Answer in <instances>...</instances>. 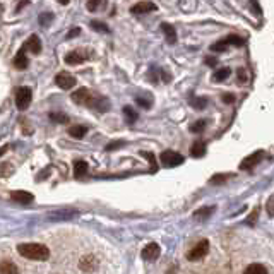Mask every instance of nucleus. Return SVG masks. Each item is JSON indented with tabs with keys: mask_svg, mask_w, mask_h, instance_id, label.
I'll return each mask as SVG.
<instances>
[{
	"mask_svg": "<svg viewBox=\"0 0 274 274\" xmlns=\"http://www.w3.org/2000/svg\"><path fill=\"white\" fill-rule=\"evenodd\" d=\"M206 65H209V67H216L218 60L214 57H206Z\"/></svg>",
	"mask_w": 274,
	"mask_h": 274,
	"instance_id": "33",
	"label": "nucleus"
},
{
	"mask_svg": "<svg viewBox=\"0 0 274 274\" xmlns=\"http://www.w3.org/2000/svg\"><path fill=\"white\" fill-rule=\"evenodd\" d=\"M224 40H226V43L231 45V47H244V45H245L244 38L237 36V34H230V36H226Z\"/></svg>",
	"mask_w": 274,
	"mask_h": 274,
	"instance_id": "21",
	"label": "nucleus"
},
{
	"mask_svg": "<svg viewBox=\"0 0 274 274\" xmlns=\"http://www.w3.org/2000/svg\"><path fill=\"white\" fill-rule=\"evenodd\" d=\"M204 127H206V120H197L196 124H192V127H190V130H192V132H202L204 130Z\"/></svg>",
	"mask_w": 274,
	"mask_h": 274,
	"instance_id": "29",
	"label": "nucleus"
},
{
	"mask_svg": "<svg viewBox=\"0 0 274 274\" xmlns=\"http://www.w3.org/2000/svg\"><path fill=\"white\" fill-rule=\"evenodd\" d=\"M27 3H29V0H21V2H19V5L16 7V12H19L21 9H24V7H26Z\"/></svg>",
	"mask_w": 274,
	"mask_h": 274,
	"instance_id": "36",
	"label": "nucleus"
},
{
	"mask_svg": "<svg viewBox=\"0 0 274 274\" xmlns=\"http://www.w3.org/2000/svg\"><path fill=\"white\" fill-rule=\"evenodd\" d=\"M223 101L226 103V105H231V103H235V95H231V93H226V95H223Z\"/></svg>",
	"mask_w": 274,
	"mask_h": 274,
	"instance_id": "32",
	"label": "nucleus"
},
{
	"mask_svg": "<svg viewBox=\"0 0 274 274\" xmlns=\"http://www.w3.org/2000/svg\"><path fill=\"white\" fill-rule=\"evenodd\" d=\"M159 159H161V163L166 166V168H173V166H178V165H182L183 163V156L178 154V152H175V151L161 152Z\"/></svg>",
	"mask_w": 274,
	"mask_h": 274,
	"instance_id": "4",
	"label": "nucleus"
},
{
	"mask_svg": "<svg viewBox=\"0 0 274 274\" xmlns=\"http://www.w3.org/2000/svg\"><path fill=\"white\" fill-rule=\"evenodd\" d=\"M156 9H158V7H156V3H152V2H139V3H136V5L130 7V12L132 14H148Z\"/></svg>",
	"mask_w": 274,
	"mask_h": 274,
	"instance_id": "10",
	"label": "nucleus"
},
{
	"mask_svg": "<svg viewBox=\"0 0 274 274\" xmlns=\"http://www.w3.org/2000/svg\"><path fill=\"white\" fill-rule=\"evenodd\" d=\"M190 154H192L194 158H202V156L206 154V142L204 141L194 142L192 148H190Z\"/></svg>",
	"mask_w": 274,
	"mask_h": 274,
	"instance_id": "14",
	"label": "nucleus"
},
{
	"mask_svg": "<svg viewBox=\"0 0 274 274\" xmlns=\"http://www.w3.org/2000/svg\"><path fill=\"white\" fill-rule=\"evenodd\" d=\"M0 12H2V5H0Z\"/></svg>",
	"mask_w": 274,
	"mask_h": 274,
	"instance_id": "41",
	"label": "nucleus"
},
{
	"mask_svg": "<svg viewBox=\"0 0 274 274\" xmlns=\"http://www.w3.org/2000/svg\"><path fill=\"white\" fill-rule=\"evenodd\" d=\"M12 197L14 200H17V202H23V204H26V202H31L33 200V196H31L29 192H23V190H17V192H12Z\"/></svg>",
	"mask_w": 274,
	"mask_h": 274,
	"instance_id": "16",
	"label": "nucleus"
},
{
	"mask_svg": "<svg viewBox=\"0 0 274 274\" xmlns=\"http://www.w3.org/2000/svg\"><path fill=\"white\" fill-rule=\"evenodd\" d=\"M161 31L166 38V43L168 45H175L176 43V31L175 27L172 26L170 23H161Z\"/></svg>",
	"mask_w": 274,
	"mask_h": 274,
	"instance_id": "11",
	"label": "nucleus"
},
{
	"mask_svg": "<svg viewBox=\"0 0 274 274\" xmlns=\"http://www.w3.org/2000/svg\"><path fill=\"white\" fill-rule=\"evenodd\" d=\"M230 74H231V69H228V67L218 69V71L213 74V81H216V82H223V81H226V79L230 77Z\"/></svg>",
	"mask_w": 274,
	"mask_h": 274,
	"instance_id": "15",
	"label": "nucleus"
},
{
	"mask_svg": "<svg viewBox=\"0 0 274 274\" xmlns=\"http://www.w3.org/2000/svg\"><path fill=\"white\" fill-rule=\"evenodd\" d=\"M7 151V148H2V149H0V156H2L3 154V152H5Z\"/></svg>",
	"mask_w": 274,
	"mask_h": 274,
	"instance_id": "40",
	"label": "nucleus"
},
{
	"mask_svg": "<svg viewBox=\"0 0 274 274\" xmlns=\"http://www.w3.org/2000/svg\"><path fill=\"white\" fill-rule=\"evenodd\" d=\"M38 21H40V24H41L43 27H48L51 23H53V14H51V12L40 14V19H38Z\"/></svg>",
	"mask_w": 274,
	"mask_h": 274,
	"instance_id": "24",
	"label": "nucleus"
},
{
	"mask_svg": "<svg viewBox=\"0 0 274 274\" xmlns=\"http://www.w3.org/2000/svg\"><path fill=\"white\" fill-rule=\"evenodd\" d=\"M91 27L95 31H98V33H110V27H108V24H105V23H101V21H91Z\"/></svg>",
	"mask_w": 274,
	"mask_h": 274,
	"instance_id": "23",
	"label": "nucleus"
},
{
	"mask_svg": "<svg viewBox=\"0 0 274 274\" xmlns=\"http://www.w3.org/2000/svg\"><path fill=\"white\" fill-rule=\"evenodd\" d=\"M86 132H88V129H86L84 125H74L69 129V134H71V137H75V139H82L86 136Z\"/></svg>",
	"mask_w": 274,
	"mask_h": 274,
	"instance_id": "18",
	"label": "nucleus"
},
{
	"mask_svg": "<svg viewBox=\"0 0 274 274\" xmlns=\"http://www.w3.org/2000/svg\"><path fill=\"white\" fill-rule=\"evenodd\" d=\"M136 101H137V105H139V106H142V108H146V110L151 108V101H148V100H144V98H137Z\"/></svg>",
	"mask_w": 274,
	"mask_h": 274,
	"instance_id": "31",
	"label": "nucleus"
},
{
	"mask_svg": "<svg viewBox=\"0 0 274 274\" xmlns=\"http://www.w3.org/2000/svg\"><path fill=\"white\" fill-rule=\"evenodd\" d=\"M72 100H74L75 105L91 106V108L98 110V112H106V110H108V101H106V98L93 95V93L86 88H81L72 93Z\"/></svg>",
	"mask_w": 274,
	"mask_h": 274,
	"instance_id": "1",
	"label": "nucleus"
},
{
	"mask_svg": "<svg viewBox=\"0 0 274 274\" xmlns=\"http://www.w3.org/2000/svg\"><path fill=\"white\" fill-rule=\"evenodd\" d=\"M244 274H268V269H266L262 264H250L244 271Z\"/></svg>",
	"mask_w": 274,
	"mask_h": 274,
	"instance_id": "19",
	"label": "nucleus"
},
{
	"mask_svg": "<svg viewBox=\"0 0 274 274\" xmlns=\"http://www.w3.org/2000/svg\"><path fill=\"white\" fill-rule=\"evenodd\" d=\"M26 45H23L21 47V50L17 51L16 58H14V65H16L17 69H21V71H24V69L27 67V58H26Z\"/></svg>",
	"mask_w": 274,
	"mask_h": 274,
	"instance_id": "12",
	"label": "nucleus"
},
{
	"mask_svg": "<svg viewBox=\"0 0 274 274\" xmlns=\"http://www.w3.org/2000/svg\"><path fill=\"white\" fill-rule=\"evenodd\" d=\"M159 245L158 244H148L144 249H142V257L146 261H154V259L159 257Z\"/></svg>",
	"mask_w": 274,
	"mask_h": 274,
	"instance_id": "9",
	"label": "nucleus"
},
{
	"mask_svg": "<svg viewBox=\"0 0 274 274\" xmlns=\"http://www.w3.org/2000/svg\"><path fill=\"white\" fill-rule=\"evenodd\" d=\"M190 105L197 110H204L206 108V105H207V98H194L192 101H190Z\"/></svg>",
	"mask_w": 274,
	"mask_h": 274,
	"instance_id": "28",
	"label": "nucleus"
},
{
	"mask_svg": "<svg viewBox=\"0 0 274 274\" xmlns=\"http://www.w3.org/2000/svg\"><path fill=\"white\" fill-rule=\"evenodd\" d=\"M58 3H62V5H67L69 2H71V0H57Z\"/></svg>",
	"mask_w": 274,
	"mask_h": 274,
	"instance_id": "38",
	"label": "nucleus"
},
{
	"mask_svg": "<svg viewBox=\"0 0 274 274\" xmlns=\"http://www.w3.org/2000/svg\"><path fill=\"white\" fill-rule=\"evenodd\" d=\"M86 172H88V163L81 161V159L74 163V173H75V176H82Z\"/></svg>",
	"mask_w": 274,
	"mask_h": 274,
	"instance_id": "20",
	"label": "nucleus"
},
{
	"mask_svg": "<svg viewBox=\"0 0 274 274\" xmlns=\"http://www.w3.org/2000/svg\"><path fill=\"white\" fill-rule=\"evenodd\" d=\"M228 47H230V45L226 43V40H220V41H216L214 45H211V50L213 51H226Z\"/></svg>",
	"mask_w": 274,
	"mask_h": 274,
	"instance_id": "25",
	"label": "nucleus"
},
{
	"mask_svg": "<svg viewBox=\"0 0 274 274\" xmlns=\"http://www.w3.org/2000/svg\"><path fill=\"white\" fill-rule=\"evenodd\" d=\"M106 0H88L86 2V7H88L89 12H98V10H101L103 7H105Z\"/></svg>",
	"mask_w": 274,
	"mask_h": 274,
	"instance_id": "17",
	"label": "nucleus"
},
{
	"mask_svg": "<svg viewBox=\"0 0 274 274\" xmlns=\"http://www.w3.org/2000/svg\"><path fill=\"white\" fill-rule=\"evenodd\" d=\"M262 156H264V151H255L254 154H250L249 158H245L244 161L240 163V168L242 170H252L255 165H259V161L262 159Z\"/></svg>",
	"mask_w": 274,
	"mask_h": 274,
	"instance_id": "8",
	"label": "nucleus"
},
{
	"mask_svg": "<svg viewBox=\"0 0 274 274\" xmlns=\"http://www.w3.org/2000/svg\"><path fill=\"white\" fill-rule=\"evenodd\" d=\"M252 7H254V9H255V12H257V14H262V10H261V7H259L257 0H252Z\"/></svg>",
	"mask_w": 274,
	"mask_h": 274,
	"instance_id": "37",
	"label": "nucleus"
},
{
	"mask_svg": "<svg viewBox=\"0 0 274 274\" xmlns=\"http://www.w3.org/2000/svg\"><path fill=\"white\" fill-rule=\"evenodd\" d=\"M88 60V55H86V51L82 50H74V51H69L67 55H65L64 62L67 65H79L82 64V62Z\"/></svg>",
	"mask_w": 274,
	"mask_h": 274,
	"instance_id": "7",
	"label": "nucleus"
},
{
	"mask_svg": "<svg viewBox=\"0 0 274 274\" xmlns=\"http://www.w3.org/2000/svg\"><path fill=\"white\" fill-rule=\"evenodd\" d=\"M50 120L51 122H57V124H67L69 117L64 115V113H50Z\"/></svg>",
	"mask_w": 274,
	"mask_h": 274,
	"instance_id": "27",
	"label": "nucleus"
},
{
	"mask_svg": "<svg viewBox=\"0 0 274 274\" xmlns=\"http://www.w3.org/2000/svg\"><path fill=\"white\" fill-rule=\"evenodd\" d=\"M237 77H238V82H240V84H244V82H247V71H245V69H238L237 71Z\"/></svg>",
	"mask_w": 274,
	"mask_h": 274,
	"instance_id": "30",
	"label": "nucleus"
},
{
	"mask_svg": "<svg viewBox=\"0 0 274 274\" xmlns=\"http://www.w3.org/2000/svg\"><path fill=\"white\" fill-rule=\"evenodd\" d=\"M17 250L23 257L31 261H47L50 257V250L41 244H21Z\"/></svg>",
	"mask_w": 274,
	"mask_h": 274,
	"instance_id": "2",
	"label": "nucleus"
},
{
	"mask_svg": "<svg viewBox=\"0 0 274 274\" xmlns=\"http://www.w3.org/2000/svg\"><path fill=\"white\" fill-rule=\"evenodd\" d=\"M124 142L122 141H119V142H113V144H108L106 146V151H112V149H117V148H120Z\"/></svg>",
	"mask_w": 274,
	"mask_h": 274,
	"instance_id": "34",
	"label": "nucleus"
},
{
	"mask_svg": "<svg viewBox=\"0 0 274 274\" xmlns=\"http://www.w3.org/2000/svg\"><path fill=\"white\" fill-rule=\"evenodd\" d=\"M269 214H271V216H273V199L269 200Z\"/></svg>",
	"mask_w": 274,
	"mask_h": 274,
	"instance_id": "39",
	"label": "nucleus"
},
{
	"mask_svg": "<svg viewBox=\"0 0 274 274\" xmlns=\"http://www.w3.org/2000/svg\"><path fill=\"white\" fill-rule=\"evenodd\" d=\"M31 100H33V93H31L29 88L23 86V88L17 89V93H16V105H17V108H19L21 112H24V110H26L27 106L31 105Z\"/></svg>",
	"mask_w": 274,
	"mask_h": 274,
	"instance_id": "3",
	"label": "nucleus"
},
{
	"mask_svg": "<svg viewBox=\"0 0 274 274\" xmlns=\"http://www.w3.org/2000/svg\"><path fill=\"white\" fill-rule=\"evenodd\" d=\"M79 34H81V29H79V27H74V29L67 34V38H74V36H79Z\"/></svg>",
	"mask_w": 274,
	"mask_h": 274,
	"instance_id": "35",
	"label": "nucleus"
},
{
	"mask_svg": "<svg viewBox=\"0 0 274 274\" xmlns=\"http://www.w3.org/2000/svg\"><path fill=\"white\" fill-rule=\"evenodd\" d=\"M55 84H57L60 89L69 91V89H72L75 84H77V79H75L74 75L69 74V72H60V74L55 75Z\"/></svg>",
	"mask_w": 274,
	"mask_h": 274,
	"instance_id": "5",
	"label": "nucleus"
},
{
	"mask_svg": "<svg viewBox=\"0 0 274 274\" xmlns=\"http://www.w3.org/2000/svg\"><path fill=\"white\" fill-rule=\"evenodd\" d=\"M207 252H209V242L200 240L199 244L187 254V259H189V261H199V259H202L204 255H207Z\"/></svg>",
	"mask_w": 274,
	"mask_h": 274,
	"instance_id": "6",
	"label": "nucleus"
},
{
	"mask_svg": "<svg viewBox=\"0 0 274 274\" xmlns=\"http://www.w3.org/2000/svg\"><path fill=\"white\" fill-rule=\"evenodd\" d=\"M0 274H17V268L9 261L2 262V264H0Z\"/></svg>",
	"mask_w": 274,
	"mask_h": 274,
	"instance_id": "22",
	"label": "nucleus"
},
{
	"mask_svg": "<svg viewBox=\"0 0 274 274\" xmlns=\"http://www.w3.org/2000/svg\"><path fill=\"white\" fill-rule=\"evenodd\" d=\"M24 45H26V48H29V50L33 51L34 55L41 53V41H40V38H38L36 34H31L29 40H27Z\"/></svg>",
	"mask_w": 274,
	"mask_h": 274,
	"instance_id": "13",
	"label": "nucleus"
},
{
	"mask_svg": "<svg viewBox=\"0 0 274 274\" xmlns=\"http://www.w3.org/2000/svg\"><path fill=\"white\" fill-rule=\"evenodd\" d=\"M124 113H125L129 124H134L137 120V113H136V110H134L132 106H125V108H124Z\"/></svg>",
	"mask_w": 274,
	"mask_h": 274,
	"instance_id": "26",
	"label": "nucleus"
}]
</instances>
